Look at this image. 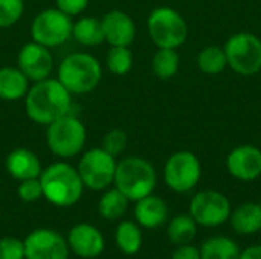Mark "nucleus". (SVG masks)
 Wrapping results in <instances>:
<instances>
[{
  "mask_svg": "<svg viewBox=\"0 0 261 259\" xmlns=\"http://www.w3.org/2000/svg\"><path fill=\"white\" fill-rule=\"evenodd\" d=\"M26 114L31 121L49 125L58 118L70 113L72 93L55 78L37 81L24 96Z\"/></svg>",
  "mask_w": 261,
  "mask_h": 259,
  "instance_id": "obj_1",
  "label": "nucleus"
},
{
  "mask_svg": "<svg viewBox=\"0 0 261 259\" xmlns=\"http://www.w3.org/2000/svg\"><path fill=\"white\" fill-rule=\"evenodd\" d=\"M43 197L57 208H70L76 205L84 191L78 169L66 162L49 165L40 174Z\"/></svg>",
  "mask_w": 261,
  "mask_h": 259,
  "instance_id": "obj_2",
  "label": "nucleus"
},
{
  "mask_svg": "<svg viewBox=\"0 0 261 259\" xmlns=\"http://www.w3.org/2000/svg\"><path fill=\"white\" fill-rule=\"evenodd\" d=\"M156 183V171L148 160L132 156L116 163L113 185L130 202H138L153 194Z\"/></svg>",
  "mask_w": 261,
  "mask_h": 259,
  "instance_id": "obj_3",
  "label": "nucleus"
},
{
  "mask_svg": "<svg viewBox=\"0 0 261 259\" xmlns=\"http://www.w3.org/2000/svg\"><path fill=\"white\" fill-rule=\"evenodd\" d=\"M101 76L102 70L98 60L90 53L76 52L61 61L57 79L72 95H84L98 87Z\"/></svg>",
  "mask_w": 261,
  "mask_h": 259,
  "instance_id": "obj_4",
  "label": "nucleus"
},
{
  "mask_svg": "<svg viewBox=\"0 0 261 259\" xmlns=\"http://www.w3.org/2000/svg\"><path fill=\"white\" fill-rule=\"evenodd\" d=\"M46 142L57 157L70 159L84 148L86 127L76 116L67 113L47 125Z\"/></svg>",
  "mask_w": 261,
  "mask_h": 259,
  "instance_id": "obj_5",
  "label": "nucleus"
},
{
  "mask_svg": "<svg viewBox=\"0 0 261 259\" xmlns=\"http://www.w3.org/2000/svg\"><path fill=\"white\" fill-rule=\"evenodd\" d=\"M147 27L151 41L158 47L177 49L188 37L185 18L173 8L159 6L153 9L147 20Z\"/></svg>",
  "mask_w": 261,
  "mask_h": 259,
  "instance_id": "obj_6",
  "label": "nucleus"
},
{
  "mask_svg": "<svg viewBox=\"0 0 261 259\" xmlns=\"http://www.w3.org/2000/svg\"><path fill=\"white\" fill-rule=\"evenodd\" d=\"M228 66L242 76H252L261 70V40L251 32L231 35L223 46Z\"/></svg>",
  "mask_w": 261,
  "mask_h": 259,
  "instance_id": "obj_7",
  "label": "nucleus"
},
{
  "mask_svg": "<svg viewBox=\"0 0 261 259\" xmlns=\"http://www.w3.org/2000/svg\"><path fill=\"white\" fill-rule=\"evenodd\" d=\"M116 157L109 154L102 148L87 150L78 163V174L84 188L90 191H106L113 185L116 171Z\"/></svg>",
  "mask_w": 261,
  "mask_h": 259,
  "instance_id": "obj_8",
  "label": "nucleus"
},
{
  "mask_svg": "<svg viewBox=\"0 0 261 259\" xmlns=\"http://www.w3.org/2000/svg\"><path fill=\"white\" fill-rule=\"evenodd\" d=\"M72 17L58 8H49L35 15L31 24L32 41L46 47H57L72 37Z\"/></svg>",
  "mask_w": 261,
  "mask_h": 259,
  "instance_id": "obj_9",
  "label": "nucleus"
},
{
  "mask_svg": "<svg viewBox=\"0 0 261 259\" xmlns=\"http://www.w3.org/2000/svg\"><path fill=\"white\" fill-rule=\"evenodd\" d=\"M164 179L171 191L177 194L190 192L202 179L200 160L191 151H177L167 160L164 166Z\"/></svg>",
  "mask_w": 261,
  "mask_h": 259,
  "instance_id": "obj_10",
  "label": "nucleus"
},
{
  "mask_svg": "<svg viewBox=\"0 0 261 259\" xmlns=\"http://www.w3.org/2000/svg\"><path fill=\"white\" fill-rule=\"evenodd\" d=\"M231 211L229 198L214 189L197 192L190 203V215L194 218L197 226L208 229L225 224L231 217Z\"/></svg>",
  "mask_w": 261,
  "mask_h": 259,
  "instance_id": "obj_11",
  "label": "nucleus"
},
{
  "mask_svg": "<svg viewBox=\"0 0 261 259\" xmlns=\"http://www.w3.org/2000/svg\"><path fill=\"white\" fill-rule=\"evenodd\" d=\"M24 259H69L67 240L52 229H35L23 241Z\"/></svg>",
  "mask_w": 261,
  "mask_h": 259,
  "instance_id": "obj_12",
  "label": "nucleus"
},
{
  "mask_svg": "<svg viewBox=\"0 0 261 259\" xmlns=\"http://www.w3.org/2000/svg\"><path fill=\"white\" fill-rule=\"evenodd\" d=\"M17 66L29 81L37 82L49 78L54 69V58L49 47L31 41L20 49L17 55Z\"/></svg>",
  "mask_w": 261,
  "mask_h": 259,
  "instance_id": "obj_13",
  "label": "nucleus"
},
{
  "mask_svg": "<svg viewBox=\"0 0 261 259\" xmlns=\"http://www.w3.org/2000/svg\"><path fill=\"white\" fill-rule=\"evenodd\" d=\"M229 174L240 182H254L261 176V150L254 145L236 147L226 159Z\"/></svg>",
  "mask_w": 261,
  "mask_h": 259,
  "instance_id": "obj_14",
  "label": "nucleus"
},
{
  "mask_svg": "<svg viewBox=\"0 0 261 259\" xmlns=\"http://www.w3.org/2000/svg\"><path fill=\"white\" fill-rule=\"evenodd\" d=\"M67 244L70 252H73L76 256L83 259L98 258L106 249L102 234L98 231V227L89 223L75 224L69 231Z\"/></svg>",
  "mask_w": 261,
  "mask_h": 259,
  "instance_id": "obj_15",
  "label": "nucleus"
},
{
  "mask_svg": "<svg viewBox=\"0 0 261 259\" xmlns=\"http://www.w3.org/2000/svg\"><path fill=\"white\" fill-rule=\"evenodd\" d=\"M102 32H104V41H107L110 46H130L136 35V26L133 18L119 9L109 11L102 18Z\"/></svg>",
  "mask_w": 261,
  "mask_h": 259,
  "instance_id": "obj_16",
  "label": "nucleus"
},
{
  "mask_svg": "<svg viewBox=\"0 0 261 259\" xmlns=\"http://www.w3.org/2000/svg\"><path fill=\"white\" fill-rule=\"evenodd\" d=\"M135 203V220L141 227L153 231L168 220V206L161 197L150 194Z\"/></svg>",
  "mask_w": 261,
  "mask_h": 259,
  "instance_id": "obj_17",
  "label": "nucleus"
},
{
  "mask_svg": "<svg viewBox=\"0 0 261 259\" xmlns=\"http://www.w3.org/2000/svg\"><path fill=\"white\" fill-rule=\"evenodd\" d=\"M6 171L11 177L18 182L38 179L41 174V163L35 153L28 148H15L12 150L5 162Z\"/></svg>",
  "mask_w": 261,
  "mask_h": 259,
  "instance_id": "obj_18",
  "label": "nucleus"
},
{
  "mask_svg": "<svg viewBox=\"0 0 261 259\" xmlns=\"http://www.w3.org/2000/svg\"><path fill=\"white\" fill-rule=\"evenodd\" d=\"M231 227L239 235H255L261 231V203L246 202L231 211Z\"/></svg>",
  "mask_w": 261,
  "mask_h": 259,
  "instance_id": "obj_19",
  "label": "nucleus"
},
{
  "mask_svg": "<svg viewBox=\"0 0 261 259\" xmlns=\"http://www.w3.org/2000/svg\"><path fill=\"white\" fill-rule=\"evenodd\" d=\"M29 90V79L18 67L0 69V99L18 101L26 96Z\"/></svg>",
  "mask_w": 261,
  "mask_h": 259,
  "instance_id": "obj_20",
  "label": "nucleus"
},
{
  "mask_svg": "<svg viewBox=\"0 0 261 259\" xmlns=\"http://www.w3.org/2000/svg\"><path fill=\"white\" fill-rule=\"evenodd\" d=\"M115 241L118 249L127 255L133 256L136 255L142 247V231L141 226L136 221H121L115 231Z\"/></svg>",
  "mask_w": 261,
  "mask_h": 259,
  "instance_id": "obj_21",
  "label": "nucleus"
},
{
  "mask_svg": "<svg viewBox=\"0 0 261 259\" xmlns=\"http://www.w3.org/2000/svg\"><path fill=\"white\" fill-rule=\"evenodd\" d=\"M239 244L228 237H211L200 247L202 259H240Z\"/></svg>",
  "mask_w": 261,
  "mask_h": 259,
  "instance_id": "obj_22",
  "label": "nucleus"
},
{
  "mask_svg": "<svg viewBox=\"0 0 261 259\" xmlns=\"http://www.w3.org/2000/svg\"><path fill=\"white\" fill-rule=\"evenodd\" d=\"M197 235V223L190 214H179L168 223L167 237L177 247L191 244V241Z\"/></svg>",
  "mask_w": 261,
  "mask_h": 259,
  "instance_id": "obj_23",
  "label": "nucleus"
},
{
  "mask_svg": "<svg viewBox=\"0 0 261 259\" xmlns=\"http://www.w3.org/2000/svg\"><path fill=\"white\" fill-rule=\"evenodd\" d=\"M130 200L116 188H107L98 202V212L104 220L115 221L127 212Z\"/></svg>",
  "mask_w": 261,
  "mask_h": 259,
  "instance_id": "obj_24",
  "label": "nucleus"
},
{
  "mask_svg": "<svg viewBox=\"0 0 261 259\" xmlns=\"http://www.w3.org/2000/svg\"><path fill=\"white\" fill-rule=\"evenodd\" d=\"M72 37L83 46H98L104 41L101 20L95 17H83L73 23Z\"/></svg>",
  "mask_w": 261,
  "mask_h": 259,
  "instance_id": "obj_25",
  "label": "nucleus"
},
{
  "mask_svg": "<svg viewBox=\"0 0 261 259\" xmlns=\"http://www.w3.org/2000/svg\"><path fill=\"white\" fill-rule=\"evenodd\" d=\"M179 63H180V58L176 49L158 47L151 60V69L156 78L165 81V79H171L177 73Z\"/></svg>",
  "mask_w": 261,
  "mask_h": 259,
  "instance_id": "obj_26",
  "label": "nucleus"
},
{
  "mask_svg": "<svg viewBox=\"0 0 261 259\" xmlns=\"http://www.w3.org/2000/svg\"><path fill=\"white\" fill-rule=\"evenodd\" d=\"M228 66L225 50L219 46H206L197 53V67L206 75H219Z\"/></svg>",
  "mask_w": 261,
  "mask_h": 259,
  "instance_id": "obj_27",
  "label": "nucleus"
},
{
  "mask_svg": "<svg viewBox=\"0 0 261 259\" xmlns=\"http://www.w3.org/2000/svg\"><path fill=\"white\" fill-rule=\"evenodd\" d=\"M109 70L115 75H125L133 67V53L127 46H112L106 56Z\"/></svg>",
  "mask_w": 261,
  "mask_h": 259,
  "instance_id": "obj_28",
  "label": "nucleus"
},
{
  "mask_svg": "<svg viewBox=\"0 0 261 259\" xmlns=\"http://www.w3.org/2000/svg\"><path fill=\"white\" fill-rule=\"evenodd\" d=\"M23 0H0V29L14 26L23 15Z\"/></svg>",
  "mask_w": 261,
  "mask_h": 259,
  "instance_id": "obj_29",
  "label": "nucleus"
},
{
  "mask_svg": "<svg viewBox=\"0 0 261 259\" xmlns=\"http://www.w3.org/2000/svg\"><path fill=\"white\" fill-rule=\"evenodd\" d=\"M127 142H128V137L125 134V131L119 130V128H115V130H110L104 137H102V145L101 148L106 150L109 154H112L113 157L119 156L125 148H127Z\"/></svg>",
  "mask_w": 261,
  "mask_h": 259,
  "instance_id": "obj_30",
  "label": "nucleus"
},
{
  "mask_svg": "<svg viewBox=\"0 0 261 259\" xmlns=\"http://www.w3.org/2000/svg\"><path fill=\"white\" fill-rule=\"evenodd\" d=\"M0 259H24V244L15 237L0 238Z\"/></svg>",
  "mask_w": 261,
  "mask_h": 259,
  "instance_id": "obj_31",
  "label": "nucleus"
},
{
  "mask_svg": "<svg viewBox=\"0 0 261 259\" xmlns=\"http://www.w3.org/2000/svg\"><path fill=\"white\" fill-rule=\"evenodd\" d=\"M17 192H18L20 200H23L26 203L40 200L43 197V188H41L40 179H29V180L20 182Z\"/></svg>",
  "mask_w": 261,
  "mask_h": 259,
  "instance_id": "obj_32",
  "label": "nucleus"
},
{
  "mask_svg": "<svg viewBox=\"0 0 261 259\" xmlns=\"http://www.w3.org/2000/svg\"><path fill=\"white\" fill-rule=\"evenodd\" d=\"M55 3L60 11L73 17V15L81 14L87 8L89 0H55Z\"/></svg>",
  "mask_w": 261,
  "mask_h": 259,
  "instance_id": "obj_33",
  "label": "nucleus"
},
{
  "mask_svg": "<svg viewBox=\"0 0 261 259\" xmlns=\"http://www.w3.org/2000/svg\"><path fill=\"white\" fill-rule=\"evenodd\" d=\"M170 259H202L200 249L194 247L193 244L177 246V249L173 252V255H171Z\"/></svg>",
  "mask_w": 261,
  "mask_h": 259,
  "instance_id": "obj_34",
  "label": "nucleus"
},
{
  "mask_svg": "<svg viewBox=\"0 0 261 259\" xmlns=\"http://www.w3.org/2000/svg\"><path fill=\"white\" fill-rule=\"evenodd\" d=\"M240 259H261V246H249L245 250H242Z\"/></svg>",
  "mask_w": 261,
  "mask_h": 259,
  "instance_id": "obj_35",
  "label": "nucleus"
}]
</instances>
